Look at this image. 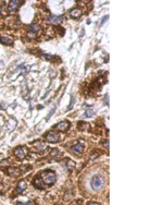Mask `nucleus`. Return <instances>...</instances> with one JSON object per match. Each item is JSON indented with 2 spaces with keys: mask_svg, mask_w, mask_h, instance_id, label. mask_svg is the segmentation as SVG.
<instances>
[{
  "mask_svg": "<svg viewBox=\"0 0 163 205\" xmlns=\"http://www.w3.org/2000/svg\"><path fill=\"white\" fill-rule=\"evenodd\" d=\"M42 181L44 183H46L47 186H52L53 183L56 182V174L53 171L47 170L42 172Z\"/></svg>",
  "mask_w": 163,
  "mask_h": 205,
  "instance_id": "1",
  "label": "nucleus"
},
{
  "mask_svg": "<svg viewBox=\"0 0 163 205\" xmlns=\"http://www.w3.org/2000/svg\"><path fill=\"white\" fill-rule=\"evenodd\" d=\"M103 186V179L100 176H95L91 179V187L94 190H100Z\"/></svg>",
  "mask_w": 163,
  "mask_h": 205,
  "instance_id": "2",
  "label": "nucleus"
},
{
  "mask_svg": "<svg viewBox=\"0 0 163 205\" xmlns=\"http://www.w3.org/2000/svg\"><path fill=\"white\" fill-rule=\"evenodd\" d=\"M13 153H14V155L19 159H24L27 155V152H26V150H25V147H23V146L16 147L14 151H13Z\"/></svg>",
  "mask_w": 163,
  "mask_h": 205,
  "instance_id": "3",
  "label": "nucleus"
},
{
  "mask_svg": "<svg viewBox=\"0 0 163 205\" xmlns=\"http://www.w3.org/2000/svg\"><path fill=\"white\" fill-rule=\"evenodd\" d=\"M45 139L47 140L48 142H50V143H54V142H58V141L60 140V136H59V134L56 133V132L49 131L45 135Z\"/></svg>",
  "mask_w": 163,
  "mask_h": 205,
  "instance_id": "4",
  "label": "nucleus"
},
{
  "mask_svg": "<svg viewBox=\"0 0 163 205\" xmlns=\"http://www.w3.org/2000/svg\"><path fill=\"white\" fill-rule=\"evenodd\" d=\"M19 4H20L19 0H11V1L9 2V4H8V10H9V12H10V13H13V12L16 11L18 8H19Z\"/></svg>",
  "mask_w": 163,
  "mask_h": 205,
  "instance_id": "5",
  "label": "nucleus"
},
{
  "mask_svg": "<svg viewBox=\"0 0 163 205\" xmlns=\"http://www.w3.org/2000/svg\"><path fill=\"white\" fill-rule=\"evenodd\" d=\"M63 20H64L63 16H50L48 22L51 24H60L61 22H63Z\"/></svg>",
  "mask_w": 163,
  "mask_h": 205,
  "instance_id": "6",
  "label": "nucleus"
},
{
  "mask_svg": "<svg viewBox=\"0 0 163 205\" xmlns=\"http://www.w3.org/2000/svg\"><path fill=\"white\" fill-rule=\"evenodd\" d=\"M68 128H70V123H68V121H62V122H59V123L56 126V130L61 131V132L66 131Z\"/></svg>",
  "mask_w": 163,
  "mask_h": 205,
  "instance_id": "7",
  "label": "nucleus"
},
{
  "mask_svg": "<svg viewBox=\"0 0 163 205\" xmlns=\"http://www.w3.org/2000/svg\"><path fill=\"white\" fill-rule=\"evenodd\" d=\"M8 174H10L11 177H13V178H16V177H20V174H21V169H20V168L11 167V168L8 169Z\"/></svg>",
  "mask_w": 163,
  "mask_h": 205,
  "instance_id": "8",
  "label": "nucleus"
},
{
  "mask_svg": "<svg viewBox=\"0 0 163 205\" xmlns=\"http://www.w3.org/2000/svg\"><path fill=\"white\" fill-rule=\"evenodd\" d=\"M27 31H28V33L37 35L38 32L40 31V26H39L38 24H30V25L27 26Z\"/></svg>",
  "mask_w": 163,
  "mask_h": 205,
  "instance_id": "9",
  "label": "nucleus"
},
{
  "mask_svg": "<svg viewBox=\"0 0 163 205\" xmlns=\"http://www.w3.org/2000/svg\"><path fill=\"white\" fill-rule=\"evenodd\" d=\"M27 188V183L25 180H21V181L18 183V187H16V192L18 193H22L23 191H25V189Z\"/></svg>",
  "mask_w": 163,
  "mask_h": 205,
  "instance_id": "10",
  "label": "nucleus"
},
{
  "mask_svg": "<svg viewBox=\"0 0 163 205\" xmlns=\"http://www.w3.org/2000/svg\"><path fill=\"white\" fill-rule=\"evenodd\" d=\"M83 150H84V146L82 145L80 143H76V144H74L72 146V148H71V151L74 153V154H80V153H82L83 152Z\"/></svg>",
  "mask_w": 163,
  "mask_h": 205,
  "instance_id": "11",
  "label": "nucleus"
},
{
  "mask_svg": "<svg viewBox=\"0 0 163 205\" xmlns=\"http://www.w3.org/2000/svg\"><path fill=\"white\" fill-rule=\"evenodd\" d=\"M16 124H18V121H16L14 118H11V119L7 122V129L9 131H13L15 129V127H16Z\"/></svg>",
  "mask_w": 163,
  "mask_h": 205,
  "instance_id": "12",
  "label": "nucleus"
},
{
  "mask_svg": "<svg viewBox=\"0 0 163 205\" xmlns=\"http://www.w3.org/2000/svg\"><path fill=\"white\" fill-rule=\"evenodd\" d=\"M82 10H80V8H75V9H73V10H71V12H70V14H71V16H72L73 19H77V18H80V16H82Z\"/></svg>",
  "mask_w": 163,
  "mask_h": 205,
  "instance_id": "13",
  "label": "nucleus"
},
{
  "mask_svg": "<svg viewBox=\"0 0 163 205\" xmlns=\"http://www.w3.org/2000/svg\"><path fill=\"white\" fill-rule=\"evenodd\" d=\"M0 43L4 44V45H12L13 39H12V37H9V36H2V37H0Z\"/></svg>",
  "mask_w": 163,
  "mask_h": 205,
  "instance_id": "14",
  "label": "nucleus"
},
{
  "mask_svg": "<svg viewBox=\"0 0 163 205\" xmlns=\"http://www.w3.org/2000/svg\"><path fill=\"white\" fill-rule=\"evenodd\" d=\"M33 184H34L36 188H38V189H42L44 188V184H42V179L39 178V177H35L34 179V181H33Z\"/></svg>",
  "mask_w": 163,
  "mask_h": 205,
  "instance_id": "15",
  "label": "nucleus"
},
{
  "mask_svg": "<svg viewBox=\"0 0 163 205\" xmlns=\"http://www.w3.org/2000/svg\"><path fill=\"white\" fill-rule=\"evenodd\" d=\"M84 116L86 117V118H91V117L95 116V110H94V109H91V108L90 109H87Z\"/></svg>",
  "mask_w": 163,
  "mask_h": 205,
  "instance_id": "16",
  "label": "nucleus"
},
{
  "mask_svg": "<svg viewBox=\"0 0 163 205\" xmlns=\"http://www.w3.org/2000/svg\"><path fill=\"white\" fill-rule=\"evenodd\" d=\"M66 167H68V169L72 170V169H74V167H75V162H73V160H68L66 162Z\"/></svg>",
  "mask_w": 163,
  "mask_h": 205,
  "instance_id": "17",
  "label": "nucleus"
},
{
  "mask_svg": "<svg viewBox=\"0 0 163 205\" xmlns=\"http://www.w3.org/2000/svg\"><path fill=\"white\" fill-rule=\"evenodd\" d=\"M78 127H80V130H86V129H88V127H90L88 123H86V122H80L78 123Z\"/></svg>",
  "mask_w": 163,
  "mask_h": 205,
  "instance_id": "18",
  "label": "nucleus"
},
{
  "mask_svg": "<svg viewBox=\"0 0 163 205\" xmlns=\"http://www.w3.org/2000/svg\"><path fill=\"white\" fill-rule=\"evenodd\" d=\"M51 156H56V158H59L60 157V153L58 150H52L51 151Z\"/></svg>",
  "mask_w": 163,
  "mask_h": 205,
  "instance_id": "19",
  "label": "nucleus"
},
{
  "mask_svg": "<svg viewBox=\"0 0 163 205\" xmlns=\"http://www.w3.org/2000/svg\"><path fill=\"white\" fill-rule=\"evenodd\" d=\"M54 111H56V107H53V108L51 109V111H50L49 113H48V116H47V118H46V121H48V120H49L50 118H51V116H52L53 113H54Z\"/></svg>",
  "mask_w": 163,
  "mask_h": 205,
  "instance_id": "20",
  "label": "nucleus"
},
{
  "mask_svg": "<svg viewBox=\"0 0 163 205\" xmlns=\"http://www.w3.org/2000/svg\"><path fill=\"white\" fill-rule=\"evenodd\" d=\"M1 14H4V16H7V13H6V4H4V2L2 4V7H1Z\"/></svg>",
  "mask_w": 163,
  "mask_h": 205,
  "instance_id": "21",
  "label": "nucleus"
},
{
  "mask_svg": "<svg viewBox=\"0 0 163 205\" xmlns=\"http://www.w3.org/2000/svg\"><path fill=\"white\" fill-rule=\"evenodd\" d=\"M74 103H75V98L73 97V98H72V101H71V104H70V106L68 107V109H66V110H71V108L73 107V105H74Z\"/></svg>",
  "mask_w": 163,
  "mask_h": 205,
  "instance_id": "22",
  "label": "nucleus"
},
{
  "mask_svg": "<svg viewBox=\"0 0 163 205\" xmlns=\"http://www.w3.org/2000/svg\"><path fill=\"white\" fill-rule=\"evenodd\" d=\"M108 18H109V16H104L102 18V19H101V22H100V25H102V24H104V22H106L107 20H108Z\"/></svg>",
  "mask_w": 163,
  "mask_h": 205,
  "instance_id": "23",
  "label": "nucleus"
},
{
  "mask_svg": "<svg viewBox=\"0 0 163 205\" xmlns=\"http://www.w3.org/2000/svg\"><path fill=\"white\" fill-rule=\"evenodd\" d=\"M18 205H32V202L27 201V202H25V203H23V202H19V203H18Z\"/></svg>",
  "mask_w": 163,
  "mask_h": 205,
  "instance_id": "24",
  "label": "nucleus"
},
{
  "mask_svg": "<svg viewBox=\"0 0 163 205\" xmlns=\"http://www.w3.org/2000/svg\"><path fill=\"white\" fill-rule=\"evenodd\" d=\"M103 145H104V146H106L107 148H109V141H108V140H107L106 142H104V143H103Z\"/></svg>",
  "mask_w": 163,
  "mask_h": 205,
  "instance_id": "25",
  "label": "nucleus"
},
{
  "mask_svg": "<svg viewBox=\"0 0 163 205\" xmlns=\"http://www.w3.org/2000/svg\"><path fill=\"white\" fill-rule=\"evenodd\" d=\"M1 69H4V62L0 61V70H1Z\"/></svg>",
  "mask_w": 163,
  "mask_h": 205,
  "instance_id": "26",
  "label": "nucleus"
},
{
  "mask_svg": "<svg viewBox=\"0 0 163 205\" xmlns=\"http://www.w3.org/2000/svg\"><path fill=\"white\" fill-rule=\"evenodd\" d=\"M71 205H80V202H75V203H73V204H71Z\"/></svg>",
  "mask_w": 163,
  "mask_h": 205,
  "instance_id": "27",
  "label": "nucleus"
},
{
  "mask_svg": "<svg viewBox=\"0 0 163 205\" xmlns=\"http://www.w3.org/2000/svg\"><path fill=\"white\" fill-rule=\"evenodd\" d=\"M88 205H99L98 203H89Z\"/></svg>",
  "mask_w": 163,
  "mask_h": 205,
  "instance_id": "28",
  "label": "nucleus"
}]
</instances>
